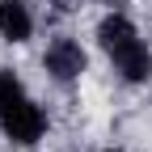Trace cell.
Listing matches in <instances>:
<instances>
[{"label":"cell","instance_id":"6da1fadb","mask_svg":"<svg viewBox=\"0 0 152 152\" xmlns=\"http://www.w3.org/2000/svg\"><path fill=\"white\" fill-rule=\"evenodd\" d=\"M97 47L106 51V59L127 85H148L152 80V47L140 38V30L131 26V17L106 13L97 21Z\"/></svg>","mask_w":152,"mask_h":152},{"label":"cell","instance_id":"7a4b0ae2","mask_svg":"<svg viewBox=\"0 0 152 152\" xmlns=\"http://www.w3.org/2000/svg\"><path fill=\"white\" fill-rule=\"evenodd\" d=\"M0 135L17 148H34L47 135V110L30 97L13 68H0Z\"/></svg>","mask_w":152,"mask_h":152},{"label":"cell","instance_id":"3957f363","mask_svg":"<svg viewBox=\"0 0 152 152\" xmlns=\"http://www.w3.org/2000/svg\"><path fill=\"white\" fill-rule=\"evenodd\" d=\"M42 68H47V76H51L55 85H76V80L85 76V68H89V55H85V47L76 42V38L59 34V38H51V42H47Z\"/></svg>","mask_w":152,"mask_h":152},{"label":"cell","instance_id":"277c9868","mask_svg":"<svg viewBox=\"0 0 152 152\" xmlns=\"http://www.w3.org/2000/svg\"><path fill=\"white\" fill-rule=\"evenodd\" d=\"M34 34V13L26 0H0V38L4 42H30Z\"/></svg>","mask_w":152,"mask_h":152},{"label":"cell","instance_id":"5b68a950","mask_svg":"<svg viewBox=\"0 0 152 152\" xmlns=\"http://www.w3.org/2000/svg\"><path fill=\"white\" fill-rule=\"evenodd\" d=\"M55 4H59V9H68V4H72V0H55Z\"/></svg>","mask_w":152,"mask_h":152},{"label":"cell","instance_id":"8992f818","mask_svg":"<svg viewBox=\"0 0 152 152\" xmlns=\"http://www.w3.org/2000/svg\"><path fill=\"white\" fill-rule=\"evenodd\" d=\"M102 152H118V148H102Z\"/></svg>","mask_w":152,"mask_h":152}]
</instances>
